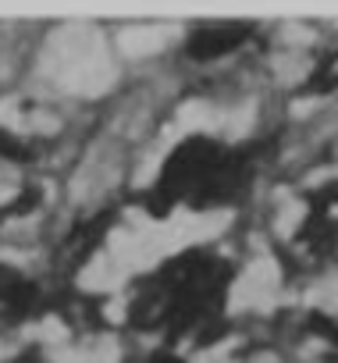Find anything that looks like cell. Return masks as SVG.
Instances as JSON below:
<instances>
[{
	"mask_svg": "<svg viewBox=\"0 0 338 363\" xmlns=\"http://www.w3.org/2000/svg\"><path fill=\"white\" fill-rule=\"evenodd\" d=\"M232 267L214 253H182L139 281L128 320L142 331H164L171 342L210 328L225 306Z\"/></svg>",
	"mask_w": 338,
	"mask_h": 363,
	"instance_id": "obj_1",
	"label": "cell"
},
{
	"mask_svg": "<svg viewBox=\"0 0 338 363\" xmlns=\"http://www.w3.org/2000/svg\"><path fill=\"white\" fill-rule=\"evenodd\" d=\"M242 182H246V164L235 157V150L221 146L218 139L193 135L160 167L150 189V211L167 214L179 203H189L196 211L221 207L239 196Z\"/></svg>",
	"mask_w": 338,
	"mask_h": 363,
	"instance_id": "obj_2",
	"label": "cell"
},
{
	"mask_svg": "<svg viewBox=\"0 0 338 363\" xmlns=\"http://www.w3.org/2000/svg\"><path fill=\"white\" fill-rule=\"evenodd\" d=\"M299 242H306V250L317 257L338 250V186L313 196L310 214H306L303 232H299Z\"/></svg>",
	"mask_w": 338,
	"mask_h": 363,
	"instance_id": "obj_3",
	"label": "cell"
},
{
	"mask_svg": "<svg viewBox=\"0 0 338 363\" xmlns=\"http://www.w3.org/2000/svg\"><path fill=\"white\" fill-rule=\"evenodd\" d=\"M40 303H43V292L26 271L0 264V317L18 324V320L33 317L40 310Z\"/></svg>",
	"mask_w": 338,
	"mask_h": 363,
	"instance_id": "obj_4",
	"label": "cell"
},
{
	"mask_svg": "<svg viewBox=\"0 0 338 363\" xmlns=\"http://www.w3.org/2000/svg\"><path fill=\"white\" fill-rule=\"evenodd\" d=\"M246 40H249V26H242V22L200 26V29L189 36L186 54H189L193 61H218V57H228L232 50H239Z\"/></svg>",
	"mask_w": 338,
	"mask_h": 363,
	"instance_id": "obj_5",
	"label": "cell"
},
{
	"mask_svg": "<svg viewBox=\"0 0 338 363\" xmlns=\"http://www.w3.org/2000/svg\"><path fill=\"white\" fill-rule=\"evenodd\" d=\"M334 86H338V47L327 50V54L320 57V65L313 68V75H310V89H313V93H327V89H334Z\"/></svg>",
	"mask_w": 338,
	"mask_h": 363,
	"instance_id": "obj_6",
	"label": "cell"
},
{
	"mask_svg": "<svg viewBox=\"0 0 338 363\" xmlns=\"http://www.w3.org/2000/svg\"><path fill=\"white\" fill-rule=\"evenodd\" d=\"M0 160H29L26 143L15 132H8V128H0Z\"/></svg>",
	"mask_w": 338,
	"mask_h": 363,
	"instance_id": "obj_7",
	"label": "cell"
},
{
	"mask_svg": "<svg viewBox=\"0 0 338 363\" xmlns=\"http://www.w3.org/2000/svg\"><path fill=\"white\" fill-rule=\"evenodd\" d=\"M146 363H186V359H182L175 349H157V352H153Z\"/></svg>",
	"mask_w": 338,
	"mask_h": 363,
	"instance_id": "obj_8",
	"label": "cell"
}]
</instances>
